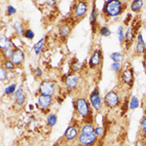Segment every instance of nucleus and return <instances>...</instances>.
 <instances>
[{"instance_id": "15", "label": "nucleus", "mask_w": 146, "mask_h": 146, "mask_svg": "<svg viewBox=\"0 0 146 146\" xmlns=\"http://www.w3.org/2000/svg\"><path fill=\"white\" fill-rule=\"evenodd\" d=\"M11 60L14 62L16 67L22 65L23 62H25V54H23V52L20 48H15V52H14V55L12 56Z\"/></svg>"}, {"instance_id": "12", "label": "nucleus", "mask_w": 146, "mask_h": 146, "mask_svg": "<svg viewBox=\"0 0 146 146\" xmlns=\"http://www.w3.org/2000/svg\"><path fill=\"white\" fill-rule=\"evenodd\" d=\"M121 80L124 84L131 86L133 82V69L131 67H127L121 74Z\"/></svg>"}, {"instance_id": "20", "label": "nucleus", "mask_w": 146, "mask_h": 146, "mask_svg": "<svg viewBox=\"0 0 146 146\" xmlns=\"http://www.w3.org/2000/svg\"><path fill=\"white\" fill-rule=\"evenodd\" d=\"M143 1L142 0H133L131 3V10L135 13H139L142 9Z\"/></svg>"}, {"instance_id": "36", "label": "nucleus", "mask_w": 146, "mask_h": 146, "mask_svg": "<svg viewBox=\"0 0 146 146\" xmlns=\"http://www.w3.org/2000/svg\"><path fill=\"white\" fill-rule=\"evenodd\" d=\"M103 131H104V129H103L102 127L98 126V127H96V128H95V133H96V135L98 137H100V136L103 135Z\"/></svg>"}, {"instance_id": "22", "label": "nucleus", "mask_w": 146, "mask_h": 146, "mask_svg": "<svg viewBox=\"0 0 146 146\" xmlns=\"http://www.w3.org/2000/svg\"><path fill=\"white\" fill-rule=\"evenodd\" d=\"M15 98V102L18 106H23L25 103V100H27V96L23 93H21L20 95H17V96H14Z\"/></svg>"}, {"instance_id": "13", "label": "nucleus", "mask_w": 146, "mask_h": 146, "mask_svg": "<svg viewBox=\"0 0 146 146\" xmlns=\"http://www.w3.org/2000/svg\"><path fill=\"white\" fill-rule=\"evenodd\" d=\"M38 105L42 110L48 109L53 103V96H45V95H40L38 96Z\"/></svg>"}, {"instance_id": "30", "label": "nucleus", "mask_w": 146, "mask_h": 146, "mask_svg": "<svg viewBox=\"0 0 146 146\" xmlns=\"http://www.w3.org/2000/svg\"><path fill=\"white\" fill-rule=\"evenodd\" d=\"M7 78H8V70L3 65H1V67H0V80H1V82H4L6 81Z\"/></svg>"}, {"instance_id": "11", "label": "nucleus", "mask_w": 146, "mask_h": 146, "mask_svg": "<svg viewBox=\"0 0 146 146\" xmlns=\"http://www.w3.org/2000/svg\"><path fill=\"white\" fill-rule=\"evenodd\" d=\"M146 53V43L143 39L142 33L139 32L136 36V48L135 54L136 56H142Z\"/></svg>"}, {"instance_id": "27", "label": "nucleus", "mask_w": 146, "mask_h": 146, "mask_svg": "<svg viewBox=\"0 0 146 146\" xmlns=\"http://www.w3.org/2000/svg\"><path fill=\"white\" fill-rule=\"evenodd\" d=\"M2 62H3V66L5 67L8 71H12V70H14L16 68V65L14 64V62H12L11 60H2Z\"/></svg>"}, {"instance_id": "38", "label": "nucleus", "mask_w": 146, "mask_h": 146, "mask_svg": "<svg viewBox=\"0 0 146 146\" xmlns=\"http://www.w3.org/2000/svg\"><path fill=\"white\" fill-rule=\"evenodd\" d=\"M143 67H144V70L146 73V53L144 54V56H143Z\"/></svg>"}, {"instance_id": "16", "label": "nucleus", "mask_w": 146, "mask_h": 146, "mask_svg": "<svg viewBox=\"0 0 146 146\" xmlns=\"http://www.w3.org/2000/svg\"><path fill=\"white\" fill-rule=\"evenodd\" d=\"M98 12L96 10V2H93V9H92V13L90 15V22L93 33L96 32V27H98Z\"/></svg>"}, {"instance_id": "25", "label": "nucleus", "mask_w": 146, "mask_h": 146, "mask_svg": "<svg viewBox=\"0 0 146 146\" xmlns=\"http://www.w3.org/2000/svg\"><path fill=\"white\" fill-rule=\"evenodd\" d=\"M117 36H118V40L120 44L125 43V33H124V27L123 25H119L118 29H117Z\"/></svg>"}, {"instance_id": "29", "label": "nucleus", "mask_w": 146, "mask_h": 146, "mask_svg": "<svg viewBox=\"0 0 146 146\" xmlns=\"http://www.w3.org/2000/svg\"><path fill=\"white\" fill-rule=\"evenodd\" d=\"M110 58H111V60H113L114 62H122V60H123V55H122L121 53H113L111 54V56H110Z\"/></svg>"}, {"instance_id": "18", "label": "nucleus", "mask_w": 146, "mask_h": 146, "mask_svg": "<svg viewBox=\"0 0 146 146\" xmlns=\"http://www.w3.org/2000/svg\"><path fill=\"white\" fill-rule=\"evenodd\" d=\"M138 138L141 139H146V113L143 115L142 119L140 120L139 129H138Z\"/></svg>"}, {"instance_id": "34", "label": "nucleus", "mask_w": 146, "mask_h": 146, "mask_svg": "<svg viewBox=\"0 0 146 146\" xmlns=\"http://www.w3.org/2000/svg\"><path fill=\"white\" fill-rule=\"evenodd\" d=\"M111 68L115 73H119V72H121V70H122V65H121V63L113 62L111 64Z\"/></svg>"}, {"instance_id": "24", "label": "nucleus", "mask_w": 146, "mask_h": 146, "mask_svg": "<svg viewBox=\"0 0 146 146\" xmlns=\"http://www.w3.org/2000/svg\"><path fill=\"white\" fill-rule=\"evenodd\" d=\"M14 28H15L16 32H17L18 34H20L21 36H23V35L25 34V29L23 28V25L20 22V21H18V22H16L14 23Z\"/></svg>"}, {"instance_id": "21", "label": "nucleus", "mask_w": 146, "mask_h": 146, "mask_svg": "<svg viewBox=\"0 0 146 146\" xmlns=\"http://www.w3.org/2000/svg\"><path fill=\"white\" fill-rule=\"evenodd\" d=\"M45 42H46V38L45 37H43V38L40 39L39 41L34 45L33 50H34V53L36 54V55H39V54L43 51V47H44V45H45Z\"/></svg>"}, {"instance_id": "23", "label": "nucleus", "mask_w": 146, "mask_h": 146, "mask_svg": "<svg viewBox=\"0 0 146 146\" xmlns=\"http://www.w3.org/2000/svg\"><path fill=\"white\" fill-rule=\"evenodd\" d=\"M56 121H58V116L54 113H50L47 116V124L49 127H54L56 124Z\"/></svg>"}, {"instance_id": "32", "label": "nucleus", "mask_w": 146, "mask_h": 146, "mask_svg": "<svg viewBox=\"0 0 146 146\" xmlns=\"http://www.w3.org/2000/svg\"><path fill=\"white\" fill-rule=\"evenodd\" d=\"M138 105H139L138 100L135 96H133L131 100V102H129V108H131V109H135V108L138 107Z\"/></svg>"}, {"instance_id": "31", "label": "nucleus", "mask_w": 146, "mask_h": 146, "mask_svg": "<svg viewBox=\"0 0 146 146\" xmlns=\"http://www.w3.org/2000/svg\"><path fill=\"white\" fill-rule=\"evenodd\" d=\"M98 32H100L101 36H104V37H108L111 34V31H110V29L107 27H101L100 28V30H98Z\"/></svg>"}, {"instance_id": "2", "label": "nucleus", "mask_w": 146, "mask_h": 146, "mask_svg": "<svg viewBox=\"0 0 146 146\" xmlns=\"http://www.w3.org/2000/svg\"><path fill=\"white\" fill-rule=\"evenodd\" d=\"M74 106L79 117L83 118L86 123H92V110L88 100L85 98H77L74 100Z\"/></svg>"}, {"instance_id": "37", "label": "nucleus", "mask_w": 146, "mask_h": 146, "mask_svg": "<svg viewBox=\"0 0 146 146\" xmlns=\"http://www.w3.org/2000/svg\"><path fill=\"white\" fill-rule=\"evenodd\" d=\"M33 73H34V76H35V77H38V78H40V77L42 76V74H43V72H42V70L40 69L39 67L35 68Z\"/></svg>"}, {"instance_id": "6", "label": "nucleus", "mask_w": 146, "mask_h": 146, "mask_svg": "<svg viewBox=\"0 0 146 146\" xmlns=\"http://www.w3.org/2000/svg\"><path fill=\"white\" fill-rule=\"evenodd\" d=\"M98 140V136L96 133H79V136L77 138V141L80 145L82 146H93Z\"/></svg>"}, {"instance_id": "10", "label": "nucleus", "mask_w": 146, "mask_h": 146, "mask_svg": "<svg viewBox=\"0 0 146 146\" xmlns=\"http://www.w3.org/2000/svg\"><path fill=\"white\" fill-rule=\"evenodd\" d=\"M79 133L80 131L78 126H76V125H70L66 129V131H65L64 135H63V138L65 139V141H73L78 138Z\"/></svg>"}, {"instance_id": "9", "label": "nucleus", "mask_w": 146, "mask_h": 146, "mask_svg": "<svg viewBox=\"0 0 146 146\" xmlns=\"http://www.w3.org/2000/svg\"><path fill=\"white\" fill-rule=\"evenodd\" d=\"M101 62H102V53H101V50L100 49H96L93 52L90 60H89V66L92 69H95V68H98L100 66Z\"/></svg>"}, {"instance_id": "3", "label": "nucleus", "mask_w": 146, "mask_h": 146, "mask_svg": "<svg viewBox=\"0 0 146 146\" xmlns=\"http://www.w3.org/2000/svg\"><path fill=\"white\" fill-rule=\"evenodd\" d=\"M88 12V2L86 1H77L74 3V8L72 10L71 20L75 23H79L81 20H83L85 16Z\"/></svg>"}, {"instance_id": "8", "label": "nucleus", "mask_w": 146, "mask_h": 146, "mask_svg": "<svg viewBox=\"0 0 146 146\" xmlns=\"http://www.w3.org/2000/svg\"><path fill=\"white\" fill-rule=\"evenodd\" d=\"M55 91H56V85L53 81H50V80L42 81L39 86V92L41 93V95L53 96L54 94H55Z\"/></svg>"}, {"instance_id": "33", "label": "nucleus", "mask_w": 146, "mask_h": 146, "mask_svg": "<svg viewBox=\"0 0 146 146\" xmlns=\"http://www.w3.org/2000/svg\"><path fill=\"white\" fill-rule=\"evenodd\" d=\"M23 36L25 37V38H27L28 40H32L34 38V32L32 31L30 28H27L25 31V34H23Z\"/></svg>"}, {"instance_id": "26", "label": "nucleus", "mask_w": 146, "mask_h": 146, "mask_svg": "<svg viewBox=\"0 0 146 146\" xmlns=\"http://www.w3.org/2000/svg\"><path fill=\"white\" fill-rule=\"evenodd\" d=\"M14 52H15V49L14 48L8 49V50H5V51H2L1 52L2 58H4V60H12V56H13V55H14Z\"/></svg>"}, {"instance_id": "17", "label": "nucleus", "mask_w": 146, "mask_h": 146, "mask_svg": "<svg viewBox=\"0 0 146 146\" xmlns=\"http://www.w3.org/2000/svg\"><path fill=\"white\" fill-rule=\"evenodd\" d=\"M79 82V76L75 73L73 74H69L68 76H66V79H65V86L67 87L68 89H75L78 85Z\"/></svg>"}, {"instance_id": "14", "label": "nucleus", "mask_w": 146, "mask_h": 146, "mask_svg": "<svg viewBox=\"0 0 146 146\" xmlns=\"http://www.w3.org/2000/svg\"><path fill=\"white\" fill-rule=\"evenodd\" d=\"M74 25V23H70L68 22L66 23L62 22L60 25V27H58V34H60L62 38L65 39L69 36L70 32H71V30H72V27H73V25Z\"/></svg>"}, {"instance_id": "28", "label": "nucleus", "mask_w": 146, "mask_h": 146, "mask_svg": "<svg viewBox=\"0 0 146 146\" xmlns=\"http://www.w3.org/2000/svg\"><path fill=\"white\" fill-rule=\"evenodd\" d=\"M16 88H17V85L16 84H12L10 86L6 87L5 89H4V94L7 96H10V95H14V94L16 93Z\"/></svg>"}, {"instance_id": "7", "label": "nucleus", "mask_w": 146, "mask_h": 146, "mask_svg": "<svg viewBox=\"0 0 146 146\" xmlns=\"http://www.w3.org/2000/svg\"><path fill=\"white\" fill-rule=\"evenodd\" d=\"M90 102H91V105L93 106V108L96 110V111H100L101 109V106H102V100H101V98H100V89H98V87H96V88L94 89V91L91 93Z\"/></svg>"}, {"instance_id": "4", "label": "nucleus", "mask_w": 146, "mask_h": 146, "mask_svg": "<svg viewBox=\"0 0 146 146\" xmlns=\"http://www.w3.org/2000/svg\"><path fill=\"white\" fill-rule=\"evenodd\" d=\"M138 22L136 20H135L131 23V27H129L127 28V31L125 32V45H126V49H129V47L131 46L133 40L137 35L136 33H139V32H136V27H139V25H137Z\"/></svg>"}, {"instance_id": "19", "label": "nucleus", "mask_w": 146, "mask_h": 146, "mask_svg": "<svg viewBox=\"0 0 146 146\" xmlns=\"http://www.w3.org/2000/svg\"><path fill=\"white\" fill-rule=\"evenodd\" d=\"M13 47V43L10 40V38L6 36H1V40H0V48H1V52L8 50V49H12Z\"/></svg>"}, {"instance_id": "5", "label": "nucleus", "mask_w": 146, "mask_h": 146, "mask_svg": "<svg viewBox=\"0 0 146 146\" xmlns=\"http://www.w3.org/2000/svg\"><path fill=\"white\" fill-rule=\"evenodd\" d=\"M104 102L105 106L110 108V109H113V108H116L118 107L120 105V96H119V94L117 93L116 91L112 90L105 95L104 96Z\"/></svg>"}, {"instance_id": "1", "label": "nucleus", "mask_w": 146, "mask_h": 146, "mask_svg": "<svg viewBox=\"0 0 146 146\" xmlns=\"http://www.w3.org/2000/svg\"><path fill=\"white\" fill-rule=\"evenodd\" d=\"M127 6H128L127 2L119 0H108L103 4L100 15L103 20L107 22L110 19L122 15L127 9Z\"/></svg>"}, {"instance_id": "35", "label": "nucleus", "mask_w": 146, "mask_h": 146, "mask_svg": "<svg viewBox=\"0 0 146 146\" xmlns=\"http://www.w3.org/2000/svg\"><path fill=\"white\" fill-rule=\"evenodd\" d=\"M17 10L15 9V7H13L12 5H9L7 6V9H6V15L7 16H12L14 14H16Z\"/></svg>"}]
</instances>
